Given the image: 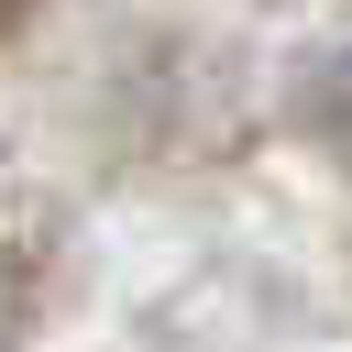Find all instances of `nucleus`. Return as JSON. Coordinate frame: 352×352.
Wrapping results in <instances>:
<instances>
[{"instance_id": "nucleus-1", "label": "nucleus", "mask_w": 352, "mask_h": 352, "mask_svg": "<svg viewBox=\"0 0 352 352\" xmlns=\"http://www.w3.org/2000/svg\"><path fill=\"white\" fill-rule=\"evenodd\" d=\"M22 11H33V0H0V33H11V22H22Z\"/></svg>"}]
</instances>
